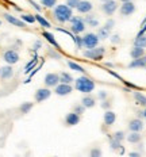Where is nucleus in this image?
Segmentation results:
<instances>
[{"label": "nucleus", "mask_w": 146, "mask_h": 157, "mask_svg": "<svg viewBox=\"0 0 146 157\" xmlns=\"http://www.w3.org/2000/svg\"><path fill=\"white\" fill-rule=\"evenodd\" d=\"M49 56H51V57H54V58H60V56H58L57 53H54V52H49Z\"/></svg>", "instance_id": "obj_47"}, {"label": "nucleus", "mask_w": 146, "mask_h": 157, "mask_svg": "<svg viewBox=\"0 0 146 157\" xmlns=\"http://www.w3.org/2000/svg\"><path fill=\"white\" fill-rule=\"evenodd\" d=\"M74 88L83 94H89L95 90V83H93V80L88 76H81L76 80Z\"/></svg>", "instance_id": "obj_2"}, {"label": "nucleus", "mask_w": 146, "mask_h": 157, "mask_svg": "<svg viewBox=\"0 0 146 157\" xmlns=\"http://www.w3.org/2000/svg\"><path fill=\"white\" fill-rule=\"evenodd\" d=\"M81 104H83L85 109H92V107H95V98H92V96H89V95H87V96H84L83 98V100H81Z\"/></svg>", "instance_id": "obj_20"}, {"label": "nucleus", "mask_w": 146, "mask_h": 157, "mask_svg": "<svg viewBox=\"0 0 146 157\" xmlns=\"http://www.w3.org/2000/svg\"><path fill=\"white\" fill-rule=\"evenodd\" d=\"M0 26H2V21H0Z\"/></svg>", "instance_id": "obj_53"}, {"label": "nucleus", "mask_w": 146, "mask_h": 157, "mask_svg": "<svg viewBox=\"0 0 146 157\" xmlns=\"http://www.w3.org/2000/svg\"><path fill=\"white\" fill-rule=\"evenodd\" d=\"M73 81L72 75H69L68 72H62L60 75V83H65V84H70Z\"/></svg>", "instance_id": "obj_27"}, {"label": "nucleus", "mask_w": 146, "mask_h": 157, "mask_svg": "<svg viewBox=\"0 0 146 157\" xmlns=\"http://www.w3.org/2000/svg\"><path fill=\"white\" fill-rule=\"evenodd\" d=\"M129 67L130 68H146V56L133 60L131 63L129 64Z\"/></svg>", "instance_id": "obj_18"}, {"label": "nucleus", "mask_w": 146, "mask_h": 157, "mask_svg": "<svg viewBox=\"0 0 146 157\" xmlns=\"http://www.w3.org/2000/svg\"><path fill=\"white\" fill-rule=\"evenodd\" d=\"M31 109H32V103H30V102L23 103V104H22V106H21V111H22V113H23V114H27V113H28V111H30Z\"/></svg>", "instance_id": "obj_35"}, {"label": "nucleus", "mask_w": 146, "mask_h": 157, "mask_svg": "<svg viewBox=\"0 0 146 157\" xmlns=\"http://www.w3.org/2000/svg\"><path fill=\"white\" fill-rule=\"evenodd\" d=\"M14 76V69H12L11 67H3L2 69H0V77L3 78V80H8V78H11Z\"/></svg>", "instance_id": "obj_17"}, {"label": "nucleus", "mask_w": 146, "mask_h": 157, "mask_svg": "<svg viewBox=\"0 0 146 157\" xmlns=\"http://www.w3.org/2000/svg\"><path fill=\"white\" fill-rule=\"evenodd\" d=\"M83 46L87 48V49H92V48H96L97 44H99V37H97V34H93V33H88V34H85L83 38Z\"/></svg>", "instance_id": "obj_5"}, {"label": "nucleus", "mask_w": 146, "mask_h": 157, "mask_svg": "<svg viewBox=\"0 0 146 157\" xmlns=\"http://www.w3.org/2000/svg\"><path fill=\"white\" fill-rule=\"evenodd\" d=\"M41 3H42V6H45L46 8H53V7H56L57 0H41Z\"/></svg>", "instance_id": "obj_32"}, {"label": "nucleus", "mask_w": 146, "mask_h": 157, "mask_svg": "<svg viewBox=\"0 0 146 157\" xmlns=\"http://www.w3.org/2000/svg\"><path fill=\"white\" fill-rule=\"evenodd\" d=\"M97 96H99V99L104 100L106 98H107V92H106V91H100V92H99V95H97Z\"/></svg>", "instance_id": "obj_43"}, {"label": "nucleus", "mask_w": 146, "mask_h": 157, "mask_svg": "<svg viewBox=\"0 0 146 157\" xmlns=\"http://www.w3.org/2000/svg\"><path fill=\"white\" fill-rule=\"evenodd\" d=\"M142 113H144V118L146 119V109H145V111H142Z\"/></svg>", "instance_id": "obj_49"}, {"label": "nucleus", "mask_w": 146, "mask_h": 157, "mask_svg": "<svg viewBox=\"0 0 146 157\" xmlns=\"http://www.w3.org/2000/svg\"><path fill=\"white\" fill-rule=\"evenodd\" d=\"M102 107H103V109H110V107H111V103H110L108 102V100H103V102H102Z\"/></svg>", "instance_id": "obj_41"}, {"label": "nucleus", "mask_w": 146, "mask_h": 157, "mask_svg": "<svg viewBox=\"0 0 146 157\" xmlns=\"http://www.w3.org/2000/svg\"><path fill=\"white\" fill-rule=\"evenodd\" d=\"M102 2H107V0H102Z\"/></svg>", "instance_id": "obj_52"}, {"label": "nucleus", "mask_w": 146, "mask_h": 157, "mask_svg": "<svg viewBox=\"0 0 146 157\" xmlns=\"http://www.w3.org/2000/svg\"><path fill=\"white\" fill-rule=\"evenodd\" d=\"M145 33H146V23H145V25H142V29L139 30V33H138L137 35H142V34H145Z\"/></svg>", "instance_id": "obj_44"}, {"label": "nucleus", "mask_w": 146, "mask_h": 157, "mask_svg": "<svg viewBox=\"0 0 146 157\" xmlns=\"http://www.w3.org/2000/svg\"><path fill=\"white\" fill-rule=\"evenodd\" d=\"M35 16V21L39 23L42 27H46V29H49V27H51V25H50V22L49 21H46V19L43 18L42 15H39V14H37V15H34Z\"/></svg>", "instance_id": "obj_26"}, {"label": "nucleus", "mask_w": 146, "mask_h": 157, "mask_svg": "<svg viewBox=\"0 0 146 157\" xmlns=\"http://www.w3.org/2000/svg\"><path fill=\"white\" fill-rule=\"evenodd\" d=\"M28 3H30V4L32 6V7H34L35 10H37V11H41V7H39V6H38V4H37V3L34 2V0H28Z\"/></svg>", "instance_id": "obj_42"}, {"label": "nucleus", "mask_w": 146, "mask_h": 157, "mask_svg": "<svg viewBox=\"0 0 146 157\" xmlns=\"http://www.w3.org/2000/svg\"><path fill=\"white\" fill-rule=\"evenodd\" d=\"M97 37H99V39H107L110 37V30H107L106 27H102L97 31Z\"/></svg>", "instance_id": "obj_30"}, {"label": "nucleus", "mask_w": 146, "mask_h": 157, "mask_svg": "<svg viewBox=\"0 0 146 157\" xmlns=\"http://www.w3.org/2000/svg\"><path fill=\"white\" fill-rule=\"evenodd\" d=\"M134 46L146 48V33L142 35H137V38L134 39Z\"/></svg>", "instance_id": "obj_25"}, {"label": "nucleus", "mask_w": 146, "mask_h": 157, "mask_svg": "<svg viewBox=\"0 0 146 157\" xmlns=\"http://www.w3.org/2000/svg\"><path fill=\"white\" fill-rule=\"evenodd\" d=\"M53 15L57 22H60V23H66L73 16V12H72V8L68 7L66 4H58L54 7Z\"/></svg>", "instance_id": "obj_1"}, {"label": "nucleus", "mask_w": 146, "mask_h": 157, "mask_svg": "<svg viewBox=\"0 0 146 157\" xmlns=\"http://www.w3.org/2000/svg\"><path fill=\"white\" fill-rule=\"evenodd\" d=\"M4 18H6V21H7L8 23L14 25V26H16V27H26L24 22L22 21V19L15 18V16H12L11 14H4Z\"/></svg>", "instance_id": "obj_14"}, {"label": "nucleus", "mask_w": 146, "mask_h": 157, "mask_svg": "<svg viewBox=\"0 0 146 157\" xmlns=\"http://www.w3.org/2000/svg\"><path fill=\"white\" fill-rule=\"evenodd\" d=\"M42 35H43V38H46V41H47L50 45H53V46L56 48V49H60V45H58V42L56 41V38H54V35L51 34V33L43 31V33H42Z\"/></svg>", "instance_id": "obj_21"}, {"label": "nucleus", "mask_w": 146, "mask_h": 157, "mask_svg": "<svg viewBox=\"0 0 146 157\" xmlns=\"http://www.w3.org/2000/svg\"><path fill=\"white\" fill-rule=\"evenodd\" d=\"M134 98H135V100H137L138 104H141V106H146V96L144 94L134 92Z\"/></svg>", "instance_id": "obj_29"}, {"label": "nucleus", "mask_w": 146, "mask_h": 157, "mask_svg": "<svg viewBox=\"0 0 146 157\" xmlns=\"http://www.w3.org/2000/svg\"><path fill=\"white\" fill-rule=\"evenodd\" d=\"M118 10V3L115 0H107V2H103L102 6V11L107 15H112L115 14V11Z\"/></svg>", "instance_id": "obj_6"}, {"label": "nucleus", "mask_w": 146, "mask_h": 157, "mask_svg": "<svg viewBox=\"0 0 146 157\" xmlns=\"http://www.w3.org/2000/svg\"><path fill=\"white\" fill-rule=\"evenodd\" d=\"M84 22H85V25H88L89 27H97V26H99V21L95 18V15H87L85 18H84Z\"/></svg>", "instance_id": "obj_23"}, {"label": "nucleus", "mask_w": 146, "mask_h": 157, "mask_svg": "<svg viewBox=\"0 0 146 157\" xmlns=\"http://www.w3.org/2000/svg\"><path fill=\"white\" fill-rule=\"evenodd\" d=\"M70 31L73 33V34H80V33H83L85 30V22H84L83 18H80V16H72L70 18Z\"/></svg>", "instance_id": "obj_3"}, {"label": "nucleus", "mask_w": 146, "mask_h": 157, "mask_svg": "<svg viewBox=\"0 0 146 157\" xmlns=\"http://www.w3.org/2000/svg\"><path fill=\"white\" fill-rule=\"evenodd\" d=\"M92 8H93V4L89 2V0H81L76 10L80 12V14H88V12L92 11Z\"/></svg>", "instance_id": "obj_12"}, {"label": "nucleus", "mask_w": 146, "mask_h": 157, "mask_svg": "<svg viewBox=\"0 0 146 157\" xmlns=\"http://www.w3.org/2000/svg\"><path fill=\"white\" fill-rule=\"evenodd\" d=\"M115 121H116V114L114 113V111H111V110L106 111L104 113V125L106 126H111V125L115 123Z\"/></svg>", "instance_id": "obj_15"}, {"label": "nucleus", "mask_w": 146, "mask_h": 157, "mask_svg": "<svg viewBox=\"0 0 146 157\" xmlns=\"http://www.w3.org/2000/svg\"><path fill=\"white\" fill-rule=\"evenodd\" d=\"M134 11H135V4L133 2H123V4L121 6V14L123 16H129L134 14Z\"/></svg>", "instance_id": "obj_10"}, {"label": "nucleus", "mask_w": 146, "mask_h": 157, "mask_svg": "<svg viewBox=\"0 0 146 157\" xmlns=\"http://www.w3.org/2000/svg\"><path fill=\"white\" fill-rule=\"evenodd\" d=\"M41 46H42V42H41V41H37V42L34 44V50H38V49H39Z\"/></svg>", "instance_id": "obj_45"}, {"label": "nucleus", "mask_w": 146, "mask_h": 157, "mask_svg": "<svg viewBox=\"0 0 146 157\" xmlns=\"http://www.w3.org/2000/svg\"><path fill=\"white\" fill-rule=\"evenodd\" d=\"M37 63H38V56H37V53H35V54H34V58H32L30 63L26 64V67H24L23 72H24L26 75H28V73H30V72L35 68V65H37Z\"/></svg>", "instance_id": "obj_22"}, {"label": "nucleus", "mask_w": 146, "mask_h": 157, "mask_svg": "<svg viewBox=\"0 0 146 157\" xmlns=\"http://www.w3.org/2000/svg\"><path fill=\"white\" fill-rule=\"evenodd\" d=\"M21 18H22V21L27 22V23H34V22H37V21H35V16L31 15V14H23Z\"/></svg>", "instance_id": "obj_31"}, {"label": "nucleus", "mask_w": 146, "mask_h": 157, "mask_svg": "<svg viewBox=\"0 0 146 157\" xmlns=\"http://www.w3.org/2000/svg\"><path fill=\"white\" fill-rule=\"evenodd\" d=\"M141 134H139V132H131V134H129L127 136V141L130 144H138L139 141H141Z\"/></svg>", "instance_id": "obj_24"}, {"label": "nucleus", "mask_w": 146, "mask_h": 157, "mask_svg": "<svg viewBox=\"0 0 146 157\" xmlns=\"http://www.w3.org/2000/svg\"><path fill=\"white\" fill-rule=\"evenodd\" d=\"M111 41L114 42V44H118V42H119V35H112Z\"/></svg>", "instance_id": "obj_46"}, {"label": "nucleus", "mask_w": 146, "mask_h": 157, "mask_svg": "<svg viewBox=\"0 0 146 157\" xmlns=\"http://www.w3.org/2000/svg\"><path fill=\"white\" fill-rule=\"evenodd\" d=\"M50 95H51V91L49 90V88H39V90L35 92V100L41 103V102H43V100L49 99Z\"/></svg>", "instance_id": "obj_13"}, {"label": "nucleus", "mask_w": 146, "mask_h": 157, "mask_svg": "<svg viewBox=\"0 0 146 157\" xmlns=\"http://www.w3.org/2000/svg\"><path fill=\"white\" fill-rule=\"evenodd\" d=\"M72 39H73L74 44H76V48H77V49H81V48H83V39H81V37H80L79 34H74Z\"/></svg>", "instance_id": "obj_33"}, {"label": "nucleus", "mask_w": 146, "mask_h": 157, "mask_svg": "<svg viewBox=\"0 0 146 157\" xmlns=\"http://www.w3.org/2000/svg\"><path fill=\"white\" fill-rule=\"evenodd\" d=\"M114 138H115L116 140V141H119V142H122L123 141V140H125L126 138V134L125 133H123V132H116L115 134H114Z\"/></svg>", "instance_id": "obj_36"}, {"label": "nucleus", "mask_w": 146, "mask_h": 157, "mask_svg": "<svg viewBox=\"0 0 146 157\" xmlns=\"http://www.w3.org/2000/svg\"><path fill=\"white\" fill-rule=\"evenodd\" d=\"M80 115L77 113H74V111H72V113L66 114V117H65V123H66L68 126H76L80 123Z\"/></svg>", "instance_id": "obj_11"}, {"label": "nucleus", "mask_w": 146, "mask_h": 157, "mask_svg": "<svg viewBox=\"0 0 146 157\" xmlns=\"http://www.w3.org/2000/svg\"><path fill=\"white\" fill-rule=\"evenodd\" d=\"M3 57H4L6 63L9 65H14L19 61V54H18V52H15V50H7Z\"/></svg>", "instance_id": "obj_9"}, {"label": "nucleus", "mask_w": 146, "mask_h": 157, "mask_svg": "<svg viewBox=\"0 0 146 157\" xmlns=\"http://www.w3.org/2000/svg\"><path fill=\"white\" fill-rule=\"evenodd\" d=\"M91 156H92V157H100V156H102V150H100V149H92V150H91Z\"/></svg>", "instance_id": "obj_40"}, {"label": "nucleus", "mask_w": 146, "mask_h": 157, "mask_svg": "<svg viewBox=\"0 0 146 157\" xmlns=\"http://www.w3.org/2000/svg\"><path fill=\"white\" fill-rule=\"evenodd\" d=\"M81 2V0H66V6L70 8H77V6H79V3Z\"/></svg>", "instance_id": "obj_37"}, {"label": "nucleus", "mask_w": 146, "mask_h": 157, "mask_svg": "<svg viewBox=\"0 0 146 157\" xmlns=\"http://www.w3.org/2000/svg\"><path fill=\"white\" fill-rule=\"evenodd\" d=\"M145 23H146V18L144 19V22H142V25H145Z\"/></svg>", "instance_id": "obj_51"}, {"label": "nucleus", "mask_w": 146, "mask_h": 157, "mask_svg": "<svg viewBox=\"0 0 146 157\" xmlns=\"http://www.w3.org/2000/svg\"><path fill=\"white\" fill-rule=\"evenodd\" d=\"M73 111H74V113H77V114L80 115V114H83L84 111H85V107H84L83 104H76V106L73 107Z\"/></svg>", "instance_id": "obj_38"}, {"label": "nucleus", "mask_w": 146, "mask_h": 157, "mask_svg": "<svg viewBox=\"0 0 146 157\" xmlns=\"http://www.w3.org/2000/svg\"><path fill=\"white\" fill-rule=\"evenodd\" d=\"M130 56H131L133 60L139 58V57H144L145 56V49L141 48V46H134L131 49V52H130Z\"/></svg>", "instance_id": "obj_19"}, {"label": "nucleus", "mask_w": 146, "mask_h": 157, "mask_svg": "<svg viewBox=\"0 0 146 157\" xmlns=\"http://www.w3.org/2000/svg\"><path fill=\"white\" fill-rule=\"evenodd\" d=\"M73 91V88L70 84H65V83H58L56 86V90H54V92H56L58 96H66V95H69L70 92Z\"/></svg>", "instance_id": "obj_7"}, {"label": "nucleus", "mask_w": 146, "mask_h": 157, "mask_svg": "<svg viewBox=\"0 0 146 157\" xmlns=\"http://www.w3.org/2000/svg\"><path fill=\"white\" fill-rule=\"evenodd\" d=\"M129 129L131 130V132H141V130L144 129V122H142L141 119H133V121H130Z\"/></svg>", "instance_id": "obj_16"}, {"label": "nucleus", "mask_w": 146, "mask_h": 157, "mask_svg": "<svg viewBox=\"0 0 146 157\" xmlns=\"http://www.w3.org/2000/svg\"><path fill=\"white\" fill-rule=\"evenodd\" d=\"M130 156H131V157H138V156H139V153H135V152H133V153H130Z\"/></svg>", "instance_id": "obj_48"}, {"label": "nucleus", "mask_w": 146, "mask_h": 157, "mask_svg": "<svg viewBox=\"0 0 146 157\" xmlns=\"http://www.w3.org/2000/svg\"><path fill=\"white\" fill-rule=\"evenodd\" d=\"M110 146H111V149H119V148H121V142H119V141H116V140L115 138H114V137H110Z\"/></svg>", "instance_id": "obj_34"}, {"label": "nucleus", "mask_w": 146, "mask_h": 157, "mask_svg": "<svg viewBox=\"0 0 146 157\" xmlns=\"http://www.w3.org/2000/svg\"><path fill=\"white\" fill-rule=\"evenodd\" d=\"M68 67H69L72 71L80 72V73H85V69H84V68L81 67V65H79L77 63H73V61H68Z\"/></svg>", "instance_id": "obj_28"}, {"label": "nucleus", "mask_w": 146, "mask_h": 157, "mask_svg": "<svg viewBox=\"0 0 146 157\" xmlns=\"http://www.w3.org/2000/svg\"><path fill=\"white\" fill-rule=\"evenodd\" d=\"M106 53V49L104 48H92V49H87L84 52V57L89 58V60L93 61H100L103 58V54Z\"/></svg>", "instance_id": "obj_4"}, {"label": "nucleus", "mask_w": 146, "mask_h": 157, "mask_svg": "<svg viewBox=\"0 0 146 157\" xmlns=\"http://www.w3.org/2000/svg\"><path fill=\"white\" fill-rule=\"evenodd\" d=\"M114 26H115V22H114V21H112V19H108V21H107V22H106L104 27L107 29V30H110V31H111V30H112V27H114Z\"/></svg>", "instance_id": "obj_39"}, {"label": "nucleus", "mask_w": 146, "mask_h": 157, "mask_svg": "<svg viewBox=\"0 0 146 157\" xmlns=\"http://www.w3.org/2000/svg\"><path fill=\"white\" fill-rule=\"evenodd\" d=\"M45 86L46 87H56L58 83H60V75L57 73H47L46 76H45Z\"/></svg>", "instance_id": "obj_8"}, {"label": "nucleus", "mask_w": 146, "mask_h": 157, "mask_svg": "<svg viewBox=\"0 0 146 157\" xmlns=\"http://www.w3.org/2000/svg\"><path fill=\"white\" fill-rule=\"evenodd\" d=\"M121 2H133V0H121Z\"/></svg>", "instance_id": "obj_50"}]
</instances>
